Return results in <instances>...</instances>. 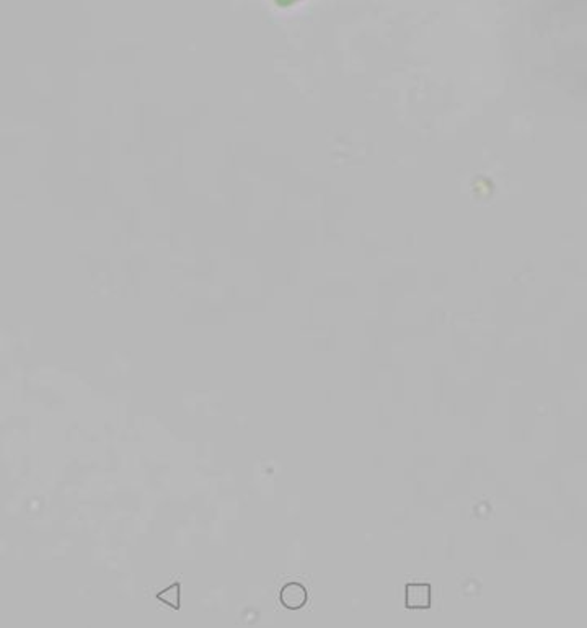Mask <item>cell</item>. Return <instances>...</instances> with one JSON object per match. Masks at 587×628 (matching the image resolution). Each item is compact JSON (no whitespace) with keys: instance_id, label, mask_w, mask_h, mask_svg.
<instances>
[{"instance_id":"cell-3","label":"cell","mask_w":587,"mask_h":628,"mask_svg":"<svg viewBox=\"0 0 587 628\" xmlns=\"http://www.w3.org/2000/svg\"><path fill=\"white\" fill-rule=\"evenodd\" d=\"M157 599L162 604H165V606L178 608L179 607V584L174 583V584H172V586L165 587L163 591L158 594Z\"/></svg>"},{"instance_id":"cell-1","label":"cell","mask_w":587,"mask_h":628,"mask_svg":"<svg viewBox=\"0 0 587 628\" xmlns=\"http://www.w3.org/2000/svg\"><path fill=\"white\" fill-rule=\"evenodd\" d=\"M309 601V592L302 584L299 583H288L281 587L279 591V602L283 604L289 611H299Z\"/></svg>"},{"instance_id":"cell-2","label":"cell","mask_w":587,"mask_h":628,"mask_svg":"<svg viewBox=\"0 0 587 628\" xmlns=\"http://www.w3.org/2000/svg\"><path fill=\"white\" fill-rule=\"evenodd\" d=\"M431 604L429 584H408L406 587V606L410 608H426Z\"/></svg>"},{"instance_id":"cell-4","label":"cell","mask_w":587,"mask_h":628,"mask_svg":"<svg viewBox=\"0 0 587 628\" xmlns=\"http://www.w3.org/2000/svg\"><path fill=\"white\" fill-rule=\"evenodd\" d=\"M299 0H276V3H278V6H281V7H289V6H294V3H297Z\"/></svg>"}]
</instances>
